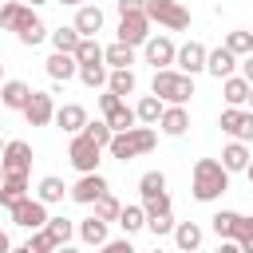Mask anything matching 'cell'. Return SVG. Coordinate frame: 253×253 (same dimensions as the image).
<instances>
[{"instance_id": "6da1fadb", "label": "cell", "mask_w": 253, "mask_h": 253, "mask_svg": "<svg viewBox=\"0 0 253 253\" xmlns=\"http://www.w3.org/2000/svg\"><path fill=\"white\" fill-rule=\"evenodd\" d=\"M190 190H194L198 202H217L229 190V170L217 158H198L194 162V186Z\"/></svg>"}, {"instance_id": "7a4b0ae2", "label": "cell", "mask_w": 253, "mask_h": 253, "mask_svg": "<svg viewBox=\"0 0 253 253\" xmlns=\"http://www.w3.org/2000/svg\"><path fill=\"white\" fill-rule=\"evenodd\" d=\"M150 95H158L166 107H186V99L194 95V75H182V71H174V67L154 71V79H150Z\"/></svg>"}, {"instance_id": "3957f363", "label": "cell", "mask_w": 253, "mask_h": 253, "mask_svg": "<svg viewBox=\"0 0 253 253\" xmlns=\"http://www.w3.org/2000/svg\"><path fill=\"white\" fill-rule=\"evenodd\" d=\"M154 146H158V130H154V126H134V130L115 134L111 146H107V154L119 158V162H130V158H138V154H150Z\"/></svg>"}, {"instance_id": "277c9868", "label": "cell", "mask_w": 253, "mask_h": 253, "mask_svg": "<svg viewBox=\"0 0 253 253\" xmlns=\"http://www.w3.org/2000/svg\"><path fill=\"white\" fill-rule=\"evenodd\" d=\"M146 20L158 24V28H170V32H186L190 28V12L178 0H146Z\"/></svg>"}, {"instance_id": "5b68a950", "label": "cell", "mask_w": 253, "mask_h": 253, "mask_svg": "<svg viewBox=\"0 0 253 253\" xmlns=\"http://www.w3.org/2000/svg\"><path fill=\"white\" fill-rule=\"evenodd\" d=\"M67 158L79 174H99V162H103V146H95L87 134H75L71 146H67Z\"/></svg>"}, {"instance_id": "8992f818", "label": "cell", "mask_w": 253, "mask_h": 253, "mask_svg": "<svg viewBox=\"0 0 253 253\" xmlns=\"http://www.w3.org/2000/svg\"><path fill=\"white\" fill-rule=\"evenodd\" d=\"M0 166H4V178H8V174L28 178V170H32V142L12 138V142L4 146V154H0Z\"/></svg>"}, {"instance_id": "52a82bcc", "label": "cell", "mask_w": 253, "mask_h": 253, "mask_svg": "<svg viewBox=\"0 0 253 253\" xmlns=\"http://www.w3.org/2000/svg\"><path fill=\"white\" fill-rule=\"evenodd\" d=\"M8 213H12V221H16L20 229H32V233L51 221V217H47V206H43L40 198H24V202H16Z\"/></svg>"}, {"instance_id": "ba28073f", "label": "cell", "mask_w": 253, "mask_h": 253, "mask_svg": "<svg viewBox=\"0 0 253 253\" xmlns=\"http://www.w3.org/2000/svg\"><path fill=\"white\" fill-rule=\"evenodd\" d=\"M217 126L233 138V142H253V111H241V107H225Z\"/></svg>"}, {"instance_id": "9c48e42d", "label": "cell", "mask_w": 253, "mask_h": 253, "mask_svg": "<svg viewBox=\"0 0 253 253\" xmlns=\"http://www.w3.org/2000/svg\"><path fill=\"white\" fill-rule=\"evenodd\" d=\"M32 24H40V16H36V8H28L24 0H8V4H0V28H8V32H28Z\"/></svg>"}, {"instance_id": "30bf717a", "label": "cell", "mask_w": 253, "mask_h": 253, "mask_svg": "<svg viewBox=\"0 0 253 253\" xmlns=\"http://www.w3.org/2000/svg\"><path fill=\"white\" fill-rule=\"evenodd\" d=\"M146 40H150V20H146V12L119 16V43H126V47H142Z\"/></svg>"}, {"instance_id": "8fae6325", "label": "cell", "mask_w": 253, "mask_h": 253, "mask_svg": "<svg viewBox=\"0 0 253 253\" xmlns=\"http://www.w3.org/2000/svg\"><path fill=\"white\" fill-rule=\"evenodd\" d=\"M142 55H146V63H150L154 71H166V67L178 59V47H174L170 36H150V40L142 43Z\"/></svg>"}, {"instance_id": "7c38bea8", "label": "cell", "mask_w": 253, "mask_h": 253, "mask_svg": "<svg viewBox=\"0 0 253 253\" xmlns=\"http://www.w3.org/2000/svg\"><path fill=\"white\" fill-rule=\"evenodd\" d=\"M103 194H111L103 174H79V182L71 186V202H79V206H95Z\"/></svg>"}, {"instance_id": "4fadbf2b", "label": "cell", "mask_w": 253, "mask_h": 253, "mask_svg": "<svg viewBox=\"0 0 253 253\" xmlns=\"http://www.w3.org/2000/svg\"><path fill=\"white\" fill-rule=\"evenodd\" d=\"M24 119H28V126H47V123L55 119L51 95H47V91H32V99H28V107H24Z\"/></svg>"}, {"instance_id": "5bb4252c", "label": "cell", "mask_w": 253, "mask_h": 253, "mask_svg": "<svg viewBox=\"0 0 253 253\" xmlns=\"http://www.w3.org/2000/svg\"><path fill=\"white\" fill-rule=\"evenodd\" d=\"M206 55H210V51H206L198 40H186V43L178 47V59H174V63H178L182 75H198V71H206Z\"/></svg>"}, {"instance_id": "9a60e30c", "label": "cell", "mask_w": 253, "mask_h": 253, "mask_svg": "<svg viewBox=\"0 0 253 253\" xmlns=\"http://www.w3.org/2000/svg\"><path fill=\"white\" fill-rule=\"evenodd\" d=\"M91 119H87V111L79 107V103H63V107H55V126L59 130H67L71 138L75 134H83V126H87Z\"/></svg>"}, {"instance_id": "2e32d148", "label": "cell", "mask_w": 253, "mask_h": 253, "mask_svg": "<svg viewBox=\"0 0 253 253\" xmlns=\"http://www.w3.org/2000/svg\"><path fill=\"white\" fill-rule=\"evenodd\" d=\"M99 28H103V8H99V4H83V8L75 12V32H79L83 40H95Z\"/></svg>"}, {"instance_id": "e0dca14e", "label": "cell", "mask_w": 253, "mask_h": 253, "mask_svg": "<svg viewBox=\"0 0 253 253\" xmlns=\"http://www.w3.org/2000/svg\"><path fill=\"white\" fill-rule=\"evenodd\" d=\"M233 67H237V55L221 43V47H213L210 55H206V71L213 75V79H229L233 75Z\"/></svg>"}, {"instance_id": "ac0fdd59", "label": "cell", "mask_w": 253, "mask_h": 253, "mask_svg": "<svg viewBox=\"0 0 253 253\" xmlns=\"http://www.w3.org/2000/svg\"><path fill=\"white\" fill-rule=\"evenodd\" d=\"M28 99H32V87H28L24 79H4V87H0V103H4L8 111H24Z\"/></svg>"}, {"instance_id": "d6986e66", "label": "cell", "mask_w": 253, "mask_h": 253, "mask_svg": "<svg viewBox=\"0 0 253 253\" xmlns=\"http://www.w3.org/2000/svg\"><path fill=\"white\" fill-rule=\"evenodd\" d=\"M47 75H51V83H67V79H75V75H79V63H75V55L51 51V55H47Z\"/></svg>"}, {"instance_id": "ffe728a7", "label": "cell", "mask_w": 253, "mask_h": 253, "mask_svg": "<svg viewBox=\"0 0 253 253\" xmlns=\"http://www.w3.org/2000/svg\"><path fill=\"white\" fill-rule=\"evenodd\" d=\"M158 126H162V134L182 138V134L190 130V115H186V107H166V111H162V119H158Z\"/></svg>"}, {"instance_id": "44dd1931", "label": "cell", "mask_w": 253, "mask_h": 253, "mask_svg": "<svg viewBox=\"0 0 253 253\" xmlns=\"http://www.w3.org/2000/svg\"><path fill=\"white\" fill-rule=\"evenodd\" d=\"M210 225H213V233H217L221 241H237V229H241V213H237V210H217V213L210 217Z\"/></svg>"}, {"instance_id": "7402d4cb", "label": "cell", "mask_w": 253, "mask_h": 253, "mask_svg": "<svg viewBox=\"0 0 253 253\" xmlns=\"http://www.w3.org/2000/svg\"><path fill=\"white\" fill-rule=\"evenodd\" d=\"M249 91H253V83H249L245 75H229V79H221V95H225V103H229V107L249 103Z\"/></svg>"}, {"instance_id": "603a6c76", "label": "cell", "mask_w": 253, "mask_h": 253, "mask_svg": "<svg viewBox=\"0 0 253 253\" xmlns=\"http://www.w3.org/2000/svg\"><path fill=\"white\" fill-rule=\"evenodd\" d=\"M103 63L111 67V71H130V63H134V47H126V43H111V47H103Z\"/></svg>"}, {"instance_id": "cb8c5ba5", "label": "cell", "mask_w": 253, "mask_h": 253, "mask_svg": "<svg viewBox=\"0 0 253 253\" xmlns=\"http://www.w3.org/2000/svg\"><path fill=\"white\" fill-rule=\"evenodd\" d=\"M162 111H166V103H162L158 95H142V99H138V107H134V115H138V123H142V126H158Z\"/></svg>"}, {"instance_id": "d4e9b609", "label": "cell", "mask_w": 253, "mask_h": 253, "mask_svg": "<svg viewBox=\"0 0 253 253\" xmlns=\"http://www.w3.org/2000/svg\"><path fill=\"white\" fill-rule=\"evenodd\" d=\"M229 174H237V170H249V146L245 142H229L225 150H221V158H217Z\"/></svg>"}, {"instance_id": "484cf974", "label": "cell", "mask_w": 253, "mask_h": 253, "mask_svg": "<svg viewBox=\"0 0 253 253\" xmlns=\"http://www.w3.org/2000/svg\"><path fill=\"white\" fill-rule=\"evenodd\" d=\"M79 237H83V245H107V241H111V237H107V221L95 217V213L79 221Z\"/></svg>"}, {"instance_id": "4316f807", "label": "cell", "mask_w": 253, "mask_h": 253, "mask_svg": "<svg viewBox=\"0 0 253 253\" xmlns=\"http://www.w3.org/2000/svg\"><path fill=\"white\" fill-rule=\"evenodd\" d=\"M174 241H178L182 253H194V249L202 245V225H198V221H178V225H174Z\"/></svg>"}, {"instance_id": "83f0119b", "label": "cell", "mask_w": 253, "mask_h": 253, "mask_svg": "<svg viewBox=\"0 0 253 253\" xmlns=\"http://www.w3.org/2000/svg\"><path fill=\"white\" fill-rule=\"evenodd\" d=\"M24 198H32L28 194V178H16V174H8L4 178V186H0V206H16V202H24Z\"/></svg>"}, {"instance_id": "f1b7e54d", "label": "cell", "mask_w": 253, "mask_h": 253, "mask_svg": "<svg viewBox=\"0 0 253 253\" xmlns=\"http://www.w3.org/2000/svg\"><path fill=\"white\" fill-rule=\"evenodd\" d=\"M103 119H107V126H111L115 134H123V130H134V123H138L134 107H126V103H119V107H115V111H107Z\"/></svg>"}, {"instance_id": "f546056e", "label": "cell", "mask_w": 253, "mask_h": 253, "mask_svg": "<svg viewBox=\"0 0 253 253\" xmlns=\"http://www.w3.org/2000/svg\"><path fill=\"white\" fill-rule=\"evenodd\" d=\"M47 40H51V47H55V51H63V55H75V47L83 43V36L75 32V24H71V28H55Z\"/></svg>"}, {"instance_id": "4dcf8cb0", "label": "cell", "mask_w": 253, "mask_h": 253, "mask_svg": "<svg viewBox=\"0 0 253 253\" xmlns=\"http://www.w3.org/2000/svg\"><path fill=\"white\" fill-rule=\"evenodd\" d=\"M63 194H71L67 186H63V178H55V174H47L43 182H40V190H36V198L43 202V206H55V202H63Z\"/></svg>"}, {"instance_id": "1f68e13d", "label": "cell", "mask_w": 253, "mask_h": 253, "mask_svg": "<svg viewBox=\"0 0 253 253\" xmlns=\"http://www.w3.org/2000/svg\"><path fill=\"white\" fill-rule=\"evenodd\" d=\"M138 194H142V202L166 194V174H162V170H146V174L138 178Z\"/></svg>"}, {"instance_id": "d6a6232c", "label": "cell", "mask_w": 253, "mask_h": 253, "mask_svg": "<svg viewBox=\"0 0 253 253\" xmlns=\"http://www.w3.org/2000/svg\"><path fill=\"white\" fill-rule=\"evenodd\" d=\"M119 225H123V233H126V237H130V233H138V229L146 225V210H142V206H123Z\"/></svg>"}, {"instance_id": "836d02e7", "label": "cell", "mask_w": 253, "mask_h": 253, "mask_svg": "<svg viewBox=\"0 0 253 253\" xmlns=\"http://www.w3.org/2000/svg\"><path fill=\"white\" fill-rule=\"evenodd\" d=\"M75 63H79V67H95V63H103V47H99V40H83V43L75 47Z\"/></svg>"}, {"instance_id": "e575fe53", "label": "cell", "mask_w": 253, "mask_h": 253, "mask_svg": "<svg viewBox=\"0 0 253 253\" xmlns=\"http://www.w3.org/2000/svg\"><path fill=\"white\" fill-rule=\"evenodd\" d=\"M43 229H47V237L55 241V249H59V245H71V233H75V225H71L67 217H51Z\"/></svg>"}, {"instance_id": "d590c367", "label": "cell", "mask_w": 253, "mask_h": 253, "mask_svg": "<svg viewBox=\"0 0 253 253\" xmlns=\"http://www.w3.org/2000/svg\"><path fill=\"white\" fill-rule=\"evenodd\" d=\"M79 79H83V87H107V79H111V67L107 63H95V67H79Z\"/></svg>"}, {"instance_id": "8d00e7d4", "label": "cell", "mask_w": 253, "mask_h": 253, "mask_svg": "<svg viewBox=\"0 0 253 253\" xmlns=\"http://www.w3.org/2000/svg\"><path fill=\"white\" fill-rule=\"evenodd\" d=\"M83 134H87L95 146H103V150H107V146H111V138H115V130L107 126V119H95V123H87V126H83Z\"/></svg>"}, {"instance_id": "74e56055", "label": "cell", "mask_w": 253, "mask_h": 253, "mask_svg": "<svg viewBox=\"0 0 253 253\" xmlns=\"http://www.w3.org/2000/svg\"><path fill=\"white\" fill-rule=\"evenodd\" d=\"M225 47H229L237 59L253 55V32H229V36H225Z\"/></svg>"}, {"instance_id": "f35d334b", "label": "cell", "mask_w": 253, "mask_h": 253, "mask_svg": "<svg viewBox=\"0 0 253 253\" xmlns=\"http://www.w3.org/2000/svg\"><path fill=\"white\" fill-rule=\"evenodd\" d=\"M134 83H138V79H134V71H111L107 91H115V95L123 99V95H130V91H134Z\"/></svg>"}, {"instance_id": "ab89813d", "label": "cell", "mask_w": 253, "mask_h": 253, "mask_svg": "<svg viewBox=\"0 0 253 253\" xmlns=\"http://www.w3.org/2000/svg\"><path fill=\"white\" fill-rule=\"evenodd\" d=\"M119 213H123V206H119L115 194H103V198L95 202V217H103V221H119Z\"/></svg>"}, {"instance_id": "60d3db41", "label": "cell", "mask_w": 253, "mask_h": 253, "mask_svg": "<svg viewBox=\"0 0 253 253\" xmlns=\"http://www.w3.org/2000/svg\"><path fill=\"white\" fill-rule=\"evenodd\" d=\"M174 213H158V217H146V229L154 233V237H166V233H174Z\"/></svg>"}, {"instance_id": "b9f144b4", "label": "cell", "mask_w": 253, "mask_h": 253, "mask_svg": "<svg viewBox=\"0 0 253 253\" xmlns=\"http://www.w3.org/2000/svg\"><path fill=\"white\" fill-rule=\"evenodd\" d=\"M47 36H51V32H47V28H43V20H40V24H32L28 32H20V43H24V47H36V43H43Z\"/></svg>"}, {"instance_id": "7bdbcfd3", "label": "cell", "mask_w": 253, "mask_h": 253, "mask_svg": "<svg viewBox=\"0 0 253 253\" xmlns=\"http://www.w3.org/2000/svg\"><path fill=\"white\" fill-rule=\"evenodd\" d=\"M146 217H158V213H170V194H158V198H146L142 202Z\"/></svg>"}, {"instance_id": "ee69618b", "label": "cell", "mask_w": 253, "mask_h": 253, "mask_svg": "<svg viewBox=\"0 0 253 253\" xmlns=\"http://www.w3.org/2000/svg\"><path fill=\"white\" fill-rule=\"evenodd\" d=\"M28 249H32V253H55V241L47 237V229H36L32 241H28Z\"/></svg>"}, {"instance_id": "f6af8a7d", "label": "cell", "mask_w": 253, "mask_h": 253, "mask_svg": "<svg viewBox=\"0 0 253 253\" xmlns=\"http://www.w3.org/2000/svg\"><path fill=\"white\" fill-rule=\"evenodd\" d=\"M237 249H241V253H253V217H241V229H237Z\"/></svg>"}, {"instance_id": "bcb514c9", "label": "cell", "mask_w": 253, "mask_h": 253, "mask_svg": "<svg viewBox=\"0 0 253 253\" xmlns=\"http://www.w3.org/2000/svg\"><path fill=\"white\" fill-rule=\"evenodd\" d=\"M99 253H134V245H130L126 237H119V241H107V245H99Z\"/></svg>"}, {"instance_id": "7dc6e473", "label": "cell", "mask_w": 253, "mask_h": 253, "mask_svg": "<svg viewBox=\"0 0 253 253\" xmlns=\"http://www.w3.org/2000/svg\"><path fill=\"white\" fill-rule=\"evenodd\" d=\"M134 12H146V0H119V16H134Z\"/></svg>"}, {"instance_id": "c3c4849f", "label": "cell", "mask_w": 253, "mask_h": 253, "mask_svg": "<svg viewBox=\"0 0 253 253\" xmlns=\"http://www.w3.org/2000/svg\"><path fill=\"white\" fill-rule=\"evenodd\" d=\"M119 103H123V99H119L115 91H103V95H99V107H103V115H107V111H115Z\"/></svg>"}, {"instance_id": "681fc988", "label": "cell", "mask_w": 253, "mask_h": 253, "mask_svg": "<svg viewBox=\"0 0 253 253\" xmlns=\"http://www.w3.org/2000/svg\"><path fill=\"white\" fill-rule=\"evenodd\" d=\"M241 75L253 83V55H245V59H241Z\"/></svg>"}, {"instance_id": "f907efd6", "label": "cell", "mask_w": 253, "mask_h": 253, "mask_svg": "<svg viewBox=\"0 0 253 253\" xmlns=\"http://www.w3.org/2000/svg\"><path fill=\"white\" fill-rule=\"evenodd\" d=\"M217 253H241V249H237V241H221V245H217Z\"/></svg>"}, {"instance_id": "816d5d0a", "label": "cell", "mask_w": 253, "mask_h": 253, "mask_svg": "<svg viewBox=\"0 0 253 253\" xmlns=\"http://www.w3.org/2000/svg\"><path fill=\"white\" fill-rule=\"evenodd\" d=\"M0 253H12V241H8V233L0 229Z\"/></svg>"}, {"instance_id": "f5cc1de1", "label": "cell", "mask_w": 253, "mask_h": 253, "mask_svg": "<svg viewBox=\"0 0 253 253\" xmlns=\"http://www.w3.org/2000/svg\"><path fill=\"white\" fill-rule=\"evenodd\" d=\"M55 4H71V8H83L87 0H55Z\"/></svg>"}, {"instance_id": "db71d44e", "label": "cell", "mask_w": 253, "mask_h": 253, "mask_svg": "<svg viewBox=\"0 0 253 253\" xmlns=\"http://www.w3.org/2000/svg\"><path fill=\"white\" fill-rule=\"evenodd\" d=\"M55 253H79V249H75V245H59Z\"/></svg>"}, {"instance_id": "11a10c76", "label": "cell", "mask_w": 253, "mask_h": 253, "mask_svg": "<svg viewBox=\"0 0 253 253\" xmlns=\"http://www.w3.org/2000/svg\"><path fill=\"white\" fill-rule=\"evenodd\" d=\"M12 253H32V249L28 245H12Z\"/></svg>"}, {"instance_id": "9f6ffc18", "label": "cell", "mask_w": 253, "mask_h": 253, "mask_svg": "<svg viewBox=\"0 0 253 253\" xmlns=\"http://www.w3.org/2000/svg\"><path fill=\"white\" fill-rule=\"evenodd\" d=\"M24 4H28V8H40V4H47V0H24Z\"/></svg>"}, {"instance_id": "6f0895ef", "label": "cell", "mask_w": 253, "mask_h": 253, "mask_svg": "<svg viewBox=\"0 0 253 253\" xmlns=\"http://www.w3.org/2000/svg\"><path fill=\"white\" fill-rule=\"evenodd\" d=\"M0 87H4V63H0Z\"/></svg>"}, {"instance_id": "680465c9", "label": "cell", "mask_w": 253, "mask_h": 253, "mask_svg": "<svg viewBox=\"0 0 253 253\" xmlns=\"http://www.w3.org/2000/svg\"><path fill=\"white\" fill-rule=\"evenodd\" d=\"M245 174H249V182H253V162H249V170H245Z\"/></svg>"}, {"instance_id": "91938a15", "label": "cell", "mask_w": 253, "mask_h": 253, "mask_svg": "<svg viewBox=\"0 0 253 253\" xmlns=\"http://www.w3.org/2000/svg\"><path fill=\"white\" fill-rule=\"evenodd\" d=\"M4 146H8V142H4V138H0V154H4Z\"/></svg>"}, {"instance_id": "94428289", "label": "cell", "mask_w": 253, "mask_h": 253, "mask_svg": "<svg viewBox=\"0 0 253 253\" xmlns=\"http://www.w3.org/2000/svg\"><path fill=\"white\" fill-rule=\"evenodd\" d=\"M0 186H4V166H0Z\"/></svg>"}, {"instance_id": "6125c7cd", "label": "cell", "mask_w": 253, "mask_h": 253, "mask_svg": "<svg viewBox=\"0 0 253 253\" xmlns=\"http://www.w3.org/2000/svg\"><path fill=\"white\" fill-rule=\"evenodd\" d=\"M249 111H253V91H249Z\"/></svg>"}, {"instance_id": "be15d7a7", "label": "cell", "mask_w": 253, "mask_h": 253, "mask_svg": "<svg viewBox=\"0 0 253 253\" xmlns=\"http://www.w3.org/2000/svg\"><path fill=\"white\" fill-rule=\"evenodd\" d=\"M154 253H162V249H154Z\"/></svg>"}]
</instances>
